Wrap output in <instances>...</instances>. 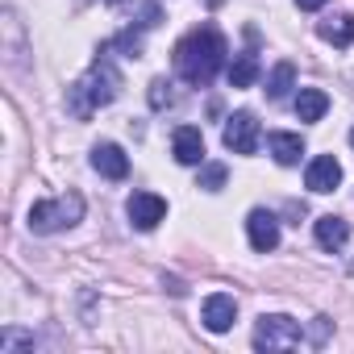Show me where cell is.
Masks as SVG:
<instances>
[{"instance_id": "cell-17", "label": "cell", "mask_w": 354, "mask_h": 354, "mask_svg": "<svg viewBox=\"0 0 354 354\" xmlns=\"http://www.w3.org/2000/svg\"><path fill=\"white\" fill-rule=\"evenodd\" d=\"M259 80V59L254 55H238L234 63H230V84L234 88H250Z\"/></svg>"}, {"instance_id": "cell-24", "label": "cell", "mask_w": 354, "mask_h": 354, "mask_svg": "<svg viewBox=\"0 0 354 354\" xmlns=\"http://www.w3.org/2000/svg\"><path fill=\"white\" fill-rule=\"evenodd\" d=\"M109 5H121V0H109Z\"/></svg>"}, {"instance_id": "cell-11", "label": "cell", "mask_w": 354, "mask_h": 354, "mask_svg": "<svg viewBox=\"0 0 354 354\" xmlns=\"http://www.w3.org/2000/svg\"><path fill=\"white\" fill-rule=\"evenodd\" d=\"M92 167L104 175V180H125V175H129V158H125V150L117 142L92 146Z\"/></svg>"}, {"instance_id": "cell-16", "label": "cell", "mask_w": 354, "mask_h": 354, "mask_svg": "<svg viewBox=\"0 0 354 354\" xmlns=\"http://www.w3.org/2000/svg\"><path fill=\"white\" fill-rule=\"evenodd\" d=\"M292 88H296V67H292V63H275V71H271V80H267V96H271V100H283Z\"/></svg>"}, {"instance_id": "cell-12", "label": "cell", "mask_w": 354, "mask_h": 354, "mask_svg": "<svg viewBox=\"0 0 354 354\" xmlns=\"http://www.w3.org/2000/svg\"><path fill=\"white\" fill-rule=\"evenodd\" d=\"M267 150H271V158H275L279 167H296L300 154H304V138H300V133L275 129V133H267Z\"/></svg>"}, {"instance_id": "cell-20", "label": "cell", "mask_w": 354, "mask_h": 354, "mask_svg": "<svg viewBox=\"0 0 354 354\" xmlns=\"http://www.w3.org/2000/svg\"><path fill=\"white\" fill-rule=\"evenodd\" d=\"M167 88H171L167 80H154V84H150V104H154V109H162V104H171V92H167Z\"/></svg>"}, {"instance_id": "cell-23", "label": "cell", "mask_w": 354, "mask_h": 354, "mask_svg": "<svg viewBox=\"0 0 354 354\" xmlns=\"http://www.w3.org/2000/svg\"><path fill=\"white\" fill-rule=\"evenodd\" d=\"M350 146H354V129H350Z\"/></svg>"}, {"instance_id": "cell-22", "label": "cell", "mask_w": 354, "mask_h": 354, "mask_svg": "<svg viewBox=\"0 0 354 354\" xmlns=\"http://www.w3.org/2000/svg\"><path fill=\"white\" fill-rule=\"evenodd\" d=\"M296 5H300V9H308V13H313V9H325V5H329V0H296Z\"/></svg>"}, {"instance_id": "cell-18", "label": "cell", "mask_w": 354, "mask_h": 354, "mask_svg": "<svg viewBox=\"0 0 354 354\" xmlns=\"http://www.w3.org/2000/svg\"><path fill=\"white\" fill-rule=\"evenodd\" d=\"M17 346H38V337L34 333H21V329H5V333H0V354H13Z\"/></svg>"}, {"instance_id": "cell-5", "label": "cell", "mask_w": 354, "mask_h": 354, "mask_svg": "<svg viewBox=\"0 0 354 354\" xmlns=\"http://www.w3.org/2000/svg\"><path fill=\"white\" fill-rule=\"evenodd\" d=\"M221 142H225V150H234V154H254V150H259V121H254V113H234V117L225 121Z\"/></svg>"}, {"instance_id": "cell-3", "label": "cell", "mask_w": 354, "mask_h": 354, "mask_svg": "<svg viewBox=\"0 0 354 354\" xmlns=\"http://www.w3.org/2000/svg\"><path fill=\"white\" fill-rule=\"evenodd\" d=\"M75 221H84V196L80 192H67L59 201H38L30 209V230L34 234H59V230H71Z\"/></svg>"}, {"instance_id": "cell-1", "label": "cell", "mask_w": 354, "mask_h": 354, "mask_svg": "<svg viewBox=\"0 0 354 354\" xmlns=\"http://www.w3.org/2000/svg\"><path fill=\"white\" fill-rule=\"evenodd\" d=\"M225 55H230V46H225L221 30L217 26H201V30H192L180 46H175V71H180L188 84L205 88L225 67Z\"/></svg>"}, {"instance_id": "cell-9", "label": "cell", "mask_w": 354, "mask_h": 354, "mask_svg": "<svg viewBox=\"0 0 354 354\" xmlns=\"http://www.w3.org/2000/svg\"><path fill=\"white\" fill-rule=\"evenodd\" d=\"M304 184H308L313 192H333V188L342 184V162H337L333 154H317V158L308 162V171H304Z\"/></svg>"}, {"instance_id": "cell-8", "label": "cell", "mask_w": 354, "mask_h": 354, "mask_svg": "<svg viewBox=\"0 0 354 354\" xmlns=\"http://www.w3.org/2000/svg\"><path fill=\"white\" fill-rule=\"evenodd\" d=\"M246 238H250V246H254L259 254L275 250V246H279V221H275V213L254 209V213L246 217Z\"/></svg>"}, {"instance_id": "cell-15", "label": "cell", "mask_w": 354, "mask_h": 354, "mask_svg": "<svg viewBox=\"0 0 354 354\" xmlns=\"http://www.w3.org/2000/svg\"><path fill=\"white\" fill-rule=\"evenodd\" d=\"M317 34H321L325 42H333V46H350V42H354V13H337V17L321 21Z\"/></svg>"}, {"instance_id": "cell-10", "label": "cell", "mask_w": 354, "mask_h": 354, "mask_svg": "<svg viewBox=\"0 0 354 354\" xmlns=\"http://www.w3.org/2000/svg\"><path fill=\"white\" fill-rule=\"evenodd\" d=\"M171 150H175V158H180L184 167H201L205 162V138H201V129L196 125H180L171 133Z\"/></svg>"}, {"instance_id": "cell-7", "label": "cell", "mask_w": 354, "mask_h": 354, "mask_svg": "<svg viewBox=\"0 0 354 354\" xmlns=\"http://www.w3.org/2000/svg\"><path fill=\"white\" fill-rule=\"evenodd\" d=\"M201 321H205L209 333H225V329H234V321H238V300L225 296V292H213V296L205 300V308H201Z\"/></svg>"}, {"instance_id": "cell-13", "label": "cell", "mask_w": 354, "mask_h": 354, "mask_svg": "<svg viewBox=\"0 0 354 354\" xmlns=\"http://www.w3.org/2000/svg\"><path fill=\"white\" fill-rule=\"evenodd\" d=\"M313 230H317V246H321V250H342V246L350 242V225H346L342 217H333V213H329V217H317Z\"/></svg>"}, {"instance_id": "cell-19", "label": "cell", "mask_w": 354, "mask_h": 354, "mask_svg": "<svg viewBox=\"0 0 354 354\" xmlns=\"http://www.w3.org/2000/svg\"><path fill=\"white\" fill-rule=\"evenodd\" d=\"M221 184H225V167H221V162H209V167L201 171V188H205V192H217Z\"/></svg>"}, {"instance_id": "cell-6", "label": "cell", "mask_w": 354, "mask_h": 354, "mask_svg": "<svg viewBox=\"0 0 354 354\" xmlns=\"http://www.w3.org/2000/svg\"><path fill=\"white\" fill-rule=\"evenodd\" d=\"M125 213H129V225L133 230H154L167 217V201L154 196V192H133L129 205H125Z\"/></svg>"}, {"instance_id": "cell-14", "label": "cell", "mask_w": 354, "mask_h": 354, "mask_svg": "<svg viewBox=\"0 0 354 354\" xmlns=\"http://www.w3.org/2000/svg\"><path fill=\"white\" fill-rule=\"evenodd\" d=\"M329 113V96L321 88H300L296 92V117L300 121H321Z\"/></svg>"}, {"instance_id": "cell-2", "label": "cell", "mask_w": 354, "mask_h": 354, "mask_svg": "<svg viewBox=\"0 0 354 354\" xmlns=\"http://www.w3.org/2000/svg\"><path fill=\"white\" fill-rule=\"evenodd\" d=\"M117 88H121V75H117L113 59H96V63L71 84V92H67V109H71L80 121H88L96 109H104V104L117 100Z\"/></svg>"}, {"instance_id": "cell-4", "label": "cell", "mask_w": 354, "mask_h": 354, "mask_svg": "<svg viewBox=\"0 0 354 354\" xmlns=\"http://www.w3.org/2000/svg\"><path fill=\"white\" fill-rule=\"evenodd\" d=\"M300 342H304V329L296 317L271 313V317H259L254 325V350H296Z\"/></svg>"}, {"instance_id": "cell-21", "label": "cell", "mask_w": 354, "mask_h": 354, "mask_svg": "<svg viewBox=\"0 0 354 354\" xmlns=\"http://www.w3.org/2000/svg\"><path fill=\"white\" fill-rule=\"evenodd\" d=\"M325 333H329V321H325V317H317V325H313V342L321 346V342H325Z\"/></svg>"}]
</instances>
